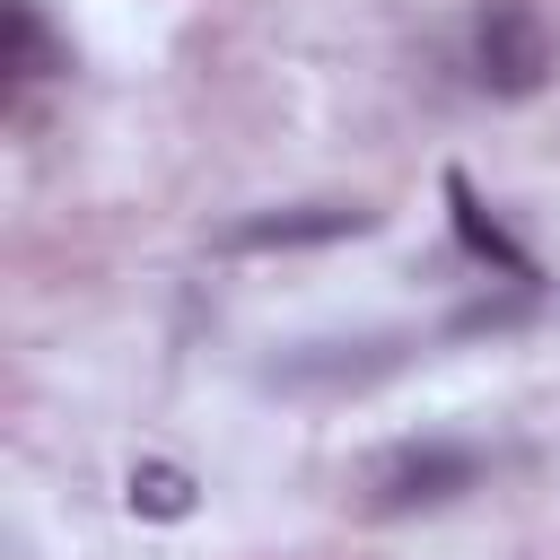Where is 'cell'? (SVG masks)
I'll use <instances>...</instances> for the list:
<instances>
[{
	"instance_id": "obj_1",
	"label": "cell",
	"mask_w": 560,
	"mask_h": 560,
	"mask_svg": "<svg viewBox=\"0 0 560 560\" xmlns=\"http://www.w3.org/2000/svg\"><path fill=\"white\" fill-rule=\"evenodd\" d=\"M481 472H490V455L464 438H394V446L359 455L350 499H359V516H420V508L464 499Z\"/></svg>"
},
{
	"instance_id": "obj_2",
	"label": "cell",
	"mask_w": 560,
	"mask_h": 560,
	"mask_svg": "<svg viewBox=\"0 0 560 560\" xmlns=\"http://www.w3.org/2000/svg\"><path fill=\"white\" fill-rule=\"evenodd\" d=\"M551 70H560V44H551L534 0H490L472 18V79L490 96H542Z\"/></svg>"
},
{
	"instance_id": "obj_3",
	"label": "cell",
	"mask_w": 560,
	"mask_h": 560,
	"mask_svg": "<svg viewBox=\"0 0 560 560\" xmlns=\"http://www.w3.org/2000/svg\"><path fill=\"white\" fill-rule=\"evenodd\" d=\"M376 210L359 201H306V210H262V219H236L219 245L228 254H289V245H332V236H368Z\"/></svg>"
},
{
	"instance_id": "obj_4",
	"label": "cell",
	"mask_w": 560,
	"mask_h": 560,
	"mask_svg": "<svg viewBox=\"0 0 560 560\" xmlns=\"http://www.w3.org/2000/svg\"><path fill=\"white\" fill-rule=\"evenodd\" d=\"M446 201H455V236H464V254H472V262L508 271L516 289H534V280H542V271H534V254H525V245H516V236H508V228L481 210V192H472L464 175H446Z\"/></svg>"
},
{
	"instance_id": "obj_5",
	"label": "cell",
	"mask_w": 560,
	"mask_h": 560,
	"mask_svg": "<svg viewBox=\"0 0 560 560\" xmlns=\"http://www.w3.org/2000/svg\"><path fill=\"white\" fill-rule=\"evenodd\" d=\"M0 18H9V79H18V88H26V79L70 70V52L52 44V26H44V9H35V0H9Z\"/></svg>"
},
{
	"instance_id": "obj_6",
	"label": "cell",
	"mask_w": 560,
	"mask_h": 560,
	"mask_svg": "<svg viewBox=\"0 0 560 560\" xmlns=\"http://www.w3.org/2000/svg\"><path fill=\"white\" fill-rule=\"evenodd\" d=\"M131 508L140 516H192V472L184 464H131Z\"/></svg>"
}]
</instances>
